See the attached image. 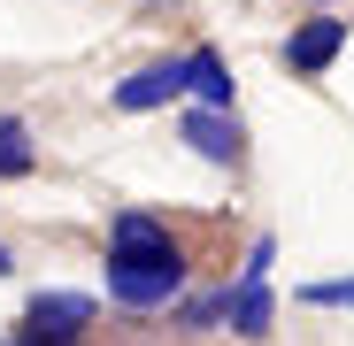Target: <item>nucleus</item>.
I'll return each mask as SVG.
<instances>
[{
	"label": "nucleus",
	"instance_id": "6e6552de",
	"mask_svg": "<svg viewBox=\"0 0 354 346\" xmlns=\"http://www.w3.org/2000/svg\"><path fill=\"white\" fill-rule=\"evenodd\" d=\"M147 247H169V223L147 215V208H124L108 223V254H147Z\"/></svg>",
	"mask_w": 354,
	"mask_h": 346
},
{
	"label": "nucleus",
	"instance_id": "423d86ee",
	"mask_svg": "<svg viewBox=\"0 0 354 346\" xmlns=\"http://www.w3.org/2000/svg\"><path fill=\"white\" fill-rule=\"evenodd\" d=\"M108 100L124 108V115H154V108H169V100H185V54H162V62L131 70Z\"/></svg>",
	"mask_w": 354,
	"mask_h": 346
},
{
	"label": "nucleus",
	"instance_id": "f8f14e48",
	"mask_svg": "<svg viewBox=\"0 0 354 346\" xmlns=\"http://www.w3.org/2000/svg\"><path fill=\"white\" fill-rule=\"evenodd\" d=\"M8 269H16V254H8V239H0V277H8Z\"/></svg>",
	"mask_w": 354,
	"mask_h": 346
},
{
	"label": "nucleus",
	"instance_id": "f257e3e1",
	"mask_svg": "<svg viewBox=\"0 0 354 346\" xmlns=\"http://www.w3.org/2000/svg\"><path fill=\"white\" fill-rule=\"evenodd\" d=\"M185 293V247H147V254H108V300L131 308V316H154Z\"/></svg>",
	"mask_w": 354,
	"mask_h": 346
},
{
	"label": "nucleus",
	"instance_id": "39448f33",
	"mask_svg": "<svg viewBox=\"0 0 354 346\" xmlns=\"http://www.w3.org/2000/svg\"><path fill=\"white\" fill-rule=\"evenodd\" d=\"M223 323H231V338L262 346V338L277 331V293H270V277L239 269V285H223Z\"/></svg>",
	"mask_w": 354,
	"mask_h": 346
},
{
	"label": "nucleus",
	"instance_id": "9b49d317",
	"mask_svg": "<svg viewBox=\"0 0 354 346\" xmlns=\"http://www.w3.org/2000/svg\"><path fill=\"white\" fill-rule=\"evenodd\" d=\"M301 308H354V277H324V285H301Z\"/></svg>",
	"mask_w": 354,
	"mask_h": 346
},
{
	"label": "nucleus",
	"instance_id": "20e7f679",
	"mask_svg": "<svg viewBox=\"0 0 354 346\" xmlns=\"http://www.w3.org/2000/svg\"><path fill=\"white\" fill-rule=\"evenodd\" d=\"M177 139H185L201 162H216V169H239V154H247V131H239L231 108H185L177 115Z\"/></svg>",
	"mask_w": 354,
	"mask_h": 346
},
{
	"label": "nucleus",
	"instance_id": "f03ea898",
	"mask_svg": "<svg viewBox=\"0 0 354 346\" xmlns=\"http://www.w3.org/2000/svg\"><path fill=\"white\" fill-rule=\"evenodd\" d=\"M93 323H100V300L93 293H39L16 331H24V346H77Z\"/></svg>",
	"mask_w": 354,
	"mask_h": 346
},
{
	"label": "nucleus",
	"instance_id": "1a4fd4ad",
	"mask_svg": "<svg viewBox=\"0 0 354 346\" xmlns=\"http://www.w3.org/2000/svg\"><path fill=\"white\" fill-rule=\"evenodd\" d=\"M39 169V139L24 115H0V177H31Z\"/></svg>",
	"mask_w": 354,
	"mask_h": 346
},
{
	"label": "nucleus",
	"instance_id": "7ed1b4c3",
	"mask_svg": "<svg viewBox=\"0 0 354 346\" xmlns=\"http://www.w3.org/2000/svg\"><path fill=\"white\" fill-rule=\"evenodd\" d=\"M346 39H354V23H346V16H331V8H316L308 23H292V39L277 46V62H285L292 77H324L339 54H346Z\"/></svg>",
	"mask_w": 354,
	"mask_h": 346
},
{
	"label": "nucleus",
	"instance_id": "4468645a",
	"mask_svg": "<svg viewBox=\"0 0 354 346\" xmlns=\"http://www.w3.org/2000/svg\"><path fill=\"white\" fill-rule=\"evenodd\" d=\"M308 8H331V0H308Z\"/></svg>",
	"mask_w": 354,
	"mask_h": 346
},
{
	"label": "nucleus",
	"instance_id": "0eeeda50",
	"mask_svg": "<svg viewBox=\"0 0 354 346\" xmlns=\"http://www.w3.org/2000/svg\"><path fill=\"white\" fill-rule=\"evenodd\" d=\"M185 93H193V108H231V70H223L216 46H193L185 54Z\"/></svg>",
	"mask_w": 354,
	"mask_h": 346
},
{
	"label": "nucleus",
	"instance_id": "9d476101",
	"mask_svg": "<svg viewBox=\"0 0 354 346\" xmlns=\"http://www.w3.org/2000/svg\"><path fill=\"white\" fill-rule=\"evenodd\" d=\"M169 308H177V323H185V331H208V323H223V293H193V300L177 293Z\"/></svg>",
	"mask_w": 354,
	"mask_h": 346
},
{
	"label": "nucleus",
	"instance_id": "ddd939ff",
	"mask_svg": "<svg viewBox=\"0 0 354 346\" xmlns=\"http://www.w3.org/2000/svg\"><path fill=\"white\" fill-rule=\"evenodd\" d=\"M147 8H177V0H147Z\"/></svg>",
	"mask_w": 354,
	"mask_h": 346
}]
</instances>
